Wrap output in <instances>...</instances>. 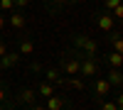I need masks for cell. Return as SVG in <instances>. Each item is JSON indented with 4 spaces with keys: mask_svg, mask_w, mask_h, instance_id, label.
Masks as SVG:
<instances>
[{
    "mask_svg": "<svg viewBox=\"0 0 123 110\" xmlns=\"http://www.w3.org/2000/svg\"><path fill=\"white\" fill-rule=\"evenodd\" d=\"M79 56L81 52L76 49H69L59 56V73L62 76H79Z\"/></svg>",
    "mask_w": 123,
    "mask_h": 110,
    "instance_id": "cell-1",
    "label": "cell"
},
{
    "mask_svg": "<svg viewBox=\"0 0 123 110\" xmlns=\"http://www.w3.org/2000/svg\"><path fill=\"white\" fill-rule=\"evenodd\" d=\"M71 44H74L76 52H81L84 56H96L98 54V44H96V39H91L89 34H74L71 37Z\"/></svg>",
    "mask_w": 123,
    "mask_h": 110,
    "instance_id": "cell-2",
    "label": "cell"
},
{
    "mask_svg": "<svg viewBox=\"0 0 123 110\" xmlns=\"http://www.w3.org/2000/svg\"><path fill=\"white\" fill-rule=\"evenodd\" d=\"M79 76L86 78V81L98 76V61H96V56H84V54L79 56Z\"/></svg>",
    "mask_w": 123,
    "mask_h": 110,
    "instance_id": "cell-3",
    "label": "cell"
},
{
    "mask_svg": "<svg viewBox=\"0 0 123 110\" xmlns=\"http://www.w3.org/2000/svg\"><path fill=\"white\" fill-rule=\"evenodd\" d=\"M94 22H96V27L101 29V32H106V34L116 29V20L111 17V12H106V10H101V12L94 15Z\"/></svg>",
    "mask_w": 123,
    "mask_h": 110,
    "instance_id": "cell-4",
    "label": "cell"
},
{
    "mask_svg": "<svg viewBox=\"0 0 123 110\" xmlns=\"http://www.w3.org/2000/svg\"><path fill=\"white\" fill-rule=\"evenodd\" d=\"M91 88H94V98H96V100H104V98H108L111 91H113L104 76H96V78H94V83H91Z\"/></svg>",
    "mask_w": 123,
    "mask_h": 110,
    "instance_id": "cell-5",
    "label": "cell"
},
{
    "mask_svg": "<svg viewBox=\"0 0 123 110\" xmlns=\"http://www.w3.org/2000/svg\"><path fill=\"white\" fill-rule=\"evenodd\" d=\"M17 103L35 105L37 103V91H35V88H20V91H17Z\"/></svg>",
    "mask_w": 123,
    "mask_h": 110,
    "instance_id": "cell-6",
    "label": "cell"
},
{
    "mask_svg": "<svg viewBox=\"0 0 123 110\" xmlns=\"http://www.w3.org/2000/svg\"><path fill=\"white\" fill-rule=\"evenodd\" d=\"M67 105H69V100L64 95H49L44 103V110H64Z\"/></svg>",
    "mask_w": 123,
    "mask_h": 110,
    "instance_id": "cell-7",
    "label": "cell"
},
{
    "mask_svg": "<svg viewBox=\"0 0 123 110\" xmlns=\"http://www.w3.org/2000/svg\"><path fill=\"white\" fill-rule=\"evenodd\" d=\"M7 20H10V27L17 29V32H20V29H25V25H27V20H25V15H22V10H12Z\"/></svg>",
    "mask_w": 123,
    "mask_h": 110,
    "instance_id": "cell-8",
    "label": "cell"
},
{
    "mask_svg": "<svg viewBox=\"0 0 123 110\" xmlns=\"http://www.w3.org/2000/svg\"><path fill=\"white\" fill-rule=\"evenodd\" d=\"M106 81H108L111 88H121V86H123V73H121V68H108Z\"/></svg>",
    "mask_w": 123,
    "mask_h": 110,
    "instance_id": "cell-9",
    "label": "cell"
},
{
    "mask_svg": "<svg viewBox=\"0 0 123 110\" xmlns=\"http://www.w3.org/2000/svg\"><path fill=\"white\" fill-rule=\"evenodd\" d=\"M20 59H22V56H20L17 52H7L5 56H0V64H3V68H12V66L20 64Z\"/></svg>",
    "mask_w": 123,
    "mask_h": 110,
    "instance_id": "cell-10",
    "label": "cell"
},
{
    "mask_svg": "<svg viewBox=\"0 0 123 110\" xmlns=\"http://www.w3.org/2000/svg\"><path fill=\"white\" fill-rule=\"evenodd\" d=\"M32 52H35V42H32V39H27V37H20L17 54H20V56H30Z\"/></svg>",
    "mask_w": 123,
    "mask_h": 110,
    "instance_id": "cell-11",
    "label": "cell"
},
{
    "mask_svg": "<svg viewBox=\"0 0 123 110\" xmlns=\"http://www.w3.org/2000/svg\"><path fill=\"white\" fill-rule=\"evenodd\" d=\"M44 81H49L52 86H64V78H62L59 68H47L44 71Z\"/></svg>",
    "mask_w": 123,
    "mask_h": 110,
    "instance_id": "cell-12",
    "label": "cell"
},
{
    "mask_svg": "<svg viewBox=\"0 0 123 110\" xmlns=\"http://www.w3.org/2000/svg\"><path fill=\"white\" fill-rule=\"evenodd\" d=\"M121 105H123L121 95H116L113 100H111V98H104V100H101V110H121Z\"/></svg>",
    "mask_w": 123,
    "mask_h": 110,
    "instance_id": "cell-13",
    "label": "cell"
},
{
    "mask_svg": "<svg viewBox=\"0 0 123 110\" xmlns=\"http://www.w3.org/2000/svg\"><path fill=\"white\" fill-rule=\"evenodd\" d=\"M35 91H37V95H42V98H49V95H54V86L49 83V81H39Z\"/></svg>",
    "mask_w": 123,
    "mask_h": 110,
    "instance_id": "cell-14",
    "label": "cell"
},
{
    "mask_svg": "<svg viewBox=\"0 0 123 110\" xmlns=\"http://www.w3.org/2000/svg\"><path fill=\"white\" fill-rule=\"evenodd\" d=\"M106 64H108L111 68H121V64H123V54H118V52L106 54Z\"/></svg>",
    "mask_w": 123,
    "mask_h": 110,
    "instance_id": "cell-15",
    "label": "cell"
},
{
    "mask_svg": "<svg viewBox=\"0 0 123 110\" xmlns=\"http://www.w3.org/2000/svg\"><path fill=\"white\" fill-rule=\"evenodd\" d=\"M108 34H111L108 39H111V44H113V52H118V54H121V52H123V39H121V32H116V29H113V32H108Z\"/></svg>",
    "mask_w": 123,
    "mask_h": 110,
    "instance_id": "cell-16",
    "label": "cell"
},
{
    "mask_svg": "<svg viewBox=\"0 0 123 110\" xmlns=\"http://www.w3.org/2000/svg\"><path fill=\"white\" fill-rule=\"evenodd\" d=\"M64 86H69V88H76V91H84V78L69 76V81H64Z\"/></svg>",
    "mask_w": 123,
    "mask_h": 110,
    "instance_id": "cell-17",
    "label": "cell"
},
{
    "mask_svg": "<svg viewBox=\"0 0 123 110\" xmlns=\"http://www.w3.org/2000/svg\"><path fill=\"white\" fill-rule=\"evenodd\" d=\"M12 10H15L12 0H0V12H12Z\"/></svg>",
    "mask_w": 123,
    "mask_h": 110,
    "instance_id": "cell-18",
    "label": "cell"
},
{
    "mask_svg": "<svg viewBox=\"0 0 123 110\" xmlns=\"http://www.w3.org/2000/svg\"><path fill=\"white\" fill-rule=\"evenodd\" d=\"M67 0H44V5H47V10H59L62 5H64Z\"/></svg>",
    "mask_w": 123,
    "mask_h": 110,
    "instance_id": "cell-19",
    "label": "cell"
},
{
    "mask_svg": "<svg viewBox=\"0 0 123 110\" xmlns=\"http://www.w3.org/2000/svg\"><path fill=\"white\" fill-rule=\"evenodd\" d=\"M118 5H121V0H104V10L106 12H111V10L118 7Z\"/></svg>",
    "mask_w": 123,
    "mask_h": 110,
    "instance_id": "cell-20",
    "label": "cell"
},
{
    "mask_svg": "<svg viewBox=\"0 0 123 110\" xmlns=\"http://www.w3.org/2000/svg\"><path fill=\"white\" fill-rule=\"evenodd\" d=\"M3 103H10V95H7V91H5V88L0 86V105H3Z\"/></svg>",
    "mask_w": 123,
    "mask_h": 110,
    "instance_id": "cell-21",
    "label": "cell"
},
{
    "mask_svg": "<svg viewBox=\"0 0 123 110\" xmlns=\"http://www.w3.org/2000/svg\"><path fill=\"white\" fill-rule=\"evenodd\" d=\"M15 3V7H20V10H25L27 5H30V0H12Z\"/></svg>",
    "mask_w": 123,
    "mask_h": 110,
    "instance_id": "cell-22",
    "label": "cell"
},
{
    "mask_svg": "<svg viewBox=\"0 0 123 110\" xmlns=\"http://www.w3.org/2000/svg\"><path fill=\"white\" fill-rule=\"evenodd\" d=\"M30 68H32L35 73H42V64H39V61H32V66H30Z\"/></svg>",
    "mask_w": 123,
    "mask_h": 110,
    "instance_id": "cell-23",
    "label": "cell"
},
{
    "mask_svg": "<svg viewBox=\"0 0 123 110\" xmlns=\"http://www.w3.org/2000/svg\"><path fill=\"white\" fill-rule=\"evenodd\" d=\"M7 52H10V49H7V44H5V42H3V39H0V56H5V54H7Z\"/></svg>",
    "mask_w": 123,
    "mask_h": 110,
    "instance_id": "cell-24",
    "label": "cell"
},
{
    "mask_svg": "<svg viewBox=\"0 0 123 110\" xmlns=\"http://www.w3.org/2000/svg\"><path fill=\"white\" fill-rule=\"evenodd\" d=\"M27 110H44V105H37L35 103V105H27Z\"/></svg>",
    "mask_w": 123,
    "mask_h": 110,
    "instance_id": "cell-25",
    "label": "cell"
},
{
    "mask_svg": "<svg viewBox=\"0 0 123 110\" xmlns=\"http://www.w3.org/2000/svg\"><path fill=\"white\" fill-rule=\"evenodd\" d=\"M5 22H7V20L3 17V12H0V32H3V29H5Z\"/></svg>",
    "mask_w": 123,
    "mask_h": 110,
    "instance_id": "cell-26",
    "label": "cell"
},
{
    "mask_svg": "<svg viewBox=\"0 0 123 110\" xmlns=\"http://www.w3.org/2000/svg\"><path fill=\"white\" fill-rule=\"evenodd\" d=\"M10 108H12L10 103H3V105H0V110H10Z\"/></svg>",
    "mask_w": 123,
    "mask_h": 110,
    "instance_id": "cell-27",
    "label": "cell"
},
{
    "mask_svg": "<svg viewBox=\"0 0 123 110\" xmlns=\"http://www.w3.org/2000/svg\"><path fill=\"white\" fill-rule=\"evenodd\" d=\"M67 3H71V5H76V3H81V0H67Z\"/></svg>",
    "mask_w": 123,
    "mask_h": 110,
    "instance_id": "cell-28",
    "label": "cell"
},
{
    "mask_svg": "<svg viewBox=\"0 0 123 110\" xmlns=\"http://www.w3.org/2000/svg\"><path fill=\"white\" fill-rule=\"evenodd\" d=\"M3 71H5V68H3V64H0V73H3Z\"/></svg>",
    "mask_w": 123,
    "mask_h": 110,
    "instance_id": "cell-29",
    "label": "cell"
},
{
    "mask_svg": "<svg viewBox=\"0 0 123 110\" xmlns=\"http://www.w3.org/2000/svg\"><path fill=\"white\" fill-rule=\"evenodd\" d=\"M91 3H96V0H91Z\"/></svg>",
    "mask_w": 123,
    "mask_h": 110,
    "instance_id": "cell-30",
    "label": "cell"
},
{
    "mask_svg": "<svg viewBox=\"0 0 123 110\" xmlns=\"http://www.w3.org/2000/svg\"><path fill=\"white\" fill-rule=\"evenodd\" d=\"M10 110H15V108H10Z\"/></svg>",
    "mask_w": 123,
    "mask_h": 110,
    "instance_id": "cell-31",
    "label": "cell"
}]
</instances>
